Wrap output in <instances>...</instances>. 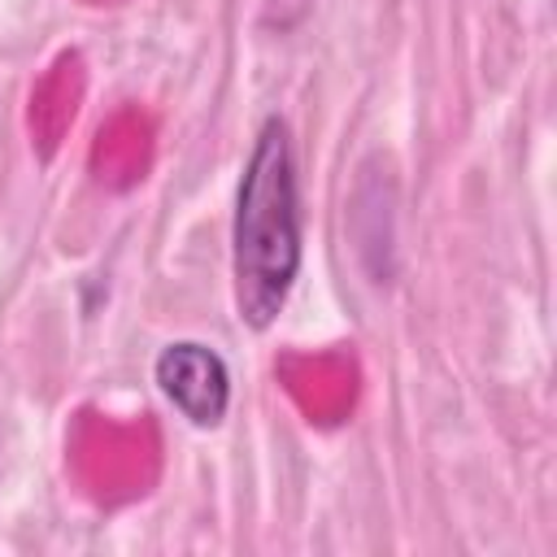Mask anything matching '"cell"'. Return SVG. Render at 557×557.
Instances as JSON below:
<instances>
[{"label": "cell", "mask_w": 557, "mask_h": 557, "mask_svg": "<svg viewBox=\"0 0 557 557\" xmlns=\"http://www.w3.org/2000/svg\"><path fill=\"white\" fill-rule=\"evenodd\" d=\"M300 274V183L283 117H265L235 191L231 278L235 309L252 331H265Z\"/></svg>", "instance_id": "6da1fadb"}, {"label": "cell", "mask_w": 557, "mask_h": 557, "mask_svg": "<svg viewBox=\"0 0 557 557\" xmlns=\"http://www.w3.org/2000/svg\"><path fill=\"white\" fill-rule=\"evenodd\" d=\"M152 370H157L161 392L174 400V409L191 426H218L226 418V405H231V370H226V361L209 344H196V339L165 344Z\"/></svg>", "instance_id": "7a4b0ae2"}]
</instances>
